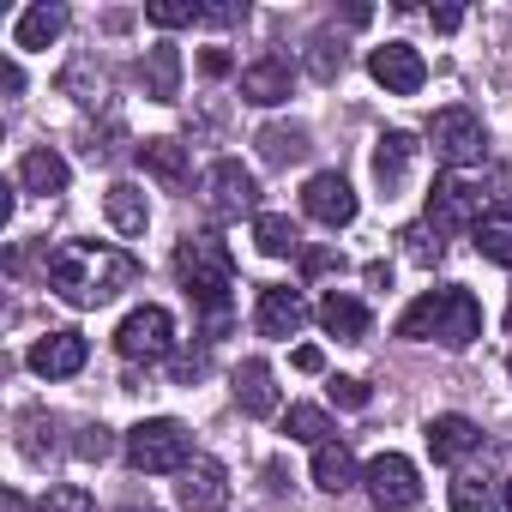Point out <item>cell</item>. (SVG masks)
Here are the masks:
<instances>
[{
  "label": "cell",
  "mask_w": 512,
  "mask_h": 512,
  "mask_svg": "<svg viewBox=\"0 0 512 512\" xmlns=\"http://www.w3.org/2000/svg\"><path fill=\"white\" fill-rule=\"evenodd\" d=\"M49 284L67 308H103L139 284V260L127 247H103V241H61L49 253Z\"/></svg>",
  "instance_id": "6da1fadb"
},
{
  "label": "cell",
  "mask_w": 512,
  "mask_h": 512,
  "mask_svg": "<svg viewBox=\"0 0 512 512\" xmlns=\"http://www.w3.org/2000/svg\"><path fill=\"white\" fill-rule=\"evenodd\" d=\"M398 338H410V344H446V350H470V344L482 338V302H476L470 290H458V284H446V290H428V296H416V302L404 308V320H398Z\"/></svg>",
  "instance_id": "7a4b0ae2"
},
{
  "label": "cell",
  "mask_w": 512,
  "mask_h": 512,
  "mask_svg": "<svg viewBox=\"0 0 512 512\" xmlns=\"http://www.w3.org/2000/svg\"><path fill=\"white\" fill-rule=\"evenodd\" d=\"M175 278H181V290H187L211 320H223V314H229V290H235V253H229V241L211 235V229L181 235V241H175Z\"/></svg>",
  "instance_id": "3957f363"
},
{
  "label": "cell",
  "mask_w": 512,
  "mask_h": 512,
  "mask_svg": "<svg viewBox=\"0 0 512 512\" xmlns=\"http://www.w3.org/2000/svg\"><path fill=\"white\" fill-rule=\"evenodd\" d=\"M127 464L145 470V476L187 470V464H193V434H187L175 416H151V422L127 428Z\"/></svg>",
  "instance_id": "277c9868"
},
{
  "label": "cell",
  "mask_w": 512,
  "mask_h": 512,
  "mask_svg": "<svg viewBox=\"0 0 512 512\" xmlns=\"http://www.w3.org/2000/svg\"><path fill=\"white\" fill-rule=\"evenodd\" d=\"M482 181H470V175H458V169H446L440 181H434V193H428V229L434 235H458V229H476L488 211H482Z\"/></svg>",
  "instance_id": "5b68a950"
},
{
  "label": "cell",
  "mask_w": 512,
  "mask_h": 512,
  "mask_svg": "<svg viewBox=\"0 0 512 512\" xmlns=\"http://www.w3.org/2000/svg\"><path fill=\"white\" fill-rule=\"evenodd\" d=\"M428 145H434V157L446 163V169H470V163H482L488 157V133H482V115L476 109H440L434 121H428Z\"/></svg>",
  "instance_id": "8992f818"
},
{
  "label": "cell",
  "mask_w": 512,
  "mask_h": 512,
  "mask_svg": "<svg viewBox=\"0 0 512 512\" xmlns=\"http://www.w3.org/2000/svg\"><path fill=\"white\" fill-rule=\"evenodd\" d=\"M362 488H368V500H374L380 512H416V500H422V476H416V464H410L404 452L368 458V464H362Z\"/></svg>",
  "instance_id": "52a82bcc"
},
{
  "label": "cell",
  "mask_w": 512,
  "mask_h": 512,
  "mask_svg": "<svg viewBox=\"0 0 512 512\" xmlns=\"http://www.w3.org/2000/svg\"><path fill=\"white\" fill-rule=\"evenodd\" d=\"M115 350H121V362H163L169 350H175V320H169V308H157V302H145V308H133L127 320H121V332H115Z\"/></svg>",
  "instance_id": "ba28073f"
},
{
  "label": "cell",
  "mask_w": 512,
  "mask_h": 512,
  "mask_svg": "<svg viewBox=\"0 0 512 512\" xmlns=\"http://www.w3.org/2000/svg\"><path fill=\"white\" fill-rule=\"evenodd\" d=\"M205 211L211 217H260V181L235 157H217L205 169Z\"/></svg>",
  "instance_id": "9c48e42d"
},
{
  "label": "cell",
  "mask_w": 512,
  "mask_h": 512,
  "mask_svg": "<svg viewBox=\"0 0 512 512\" xmlns=\"http://www.w3.org/2000/svg\"><path fill=\"white\" fill-rule=\"evenodd\" d=\"M368 73H374L392 97H416V91L428 85V61H422V49H410V43H380V49L368 55Z\"/></svg>",
  "instance_id": "30bf717a"
},
{
  "label": "cell",
  "mask_w": 512,
  "mask_h": 512,
  "mask_svg": "<svg viewBox=\"0 0 512 512\" xmlns=\"http://www.w3.org/2000/svg\"><path fill=\"white\" fill-rule=\"evenodd\" d=\"M302 211H308L314 223H326V229H344V223H356V193H350V181H344L338 169H320V175L302 187Z\"/></svg>",
  "instance_id": "8fae6325"
},
{
  "label": "cell",
  "mask_w": 512,
  "mask_h": 512,
  "mask_svg": "<svg viewBox=\"0 0 512 512\" xmlns=\"http://www.w3.org/2000/svg\"><path fill=\"white\" fill-rule=\"evenodd\" d=\"M253 326H260V338H296L308 326V302L302 290L290 284H266L260 290V308H253Z\"/></svg>",
  "instance_id": "7c38bea8"
},
{
  "label": "cell",
  "mask_w": 512,
  "mask_h": 512,
  "mask_svg": "<svg viewBox=\"0 0 512 512\" xmlns=\"http://www.w3.org/2000/svg\"><path fill=\"white\" fill-rule=\"evenodd\" d=\"M229 392H235L241 416H278V374H272V362H266V356H247V362L235 368Z\"/></svg>",
  "instance_id": "4fadbf2b"
},
{
  "label": "cell",
  "mask_w": 512,
  "mask_h": 512,
  "mask_svg": "<svg viewBox=\"0 0 512 512\" xmlns=\"http://www.w3.org/2000/svg\"><path fill=\"white\" fill-rule=\"evenodd\" d=\"M290 85H296V73H290L284 55H260V61H247V67H241V103H253V109L284 103Z\"/></svg>",
  "instance_id": "5bb4252c"
},
{
  "label": "cell",
  "mask_w": 512,
  "mask_h": 512,
  "mask_svg": "<svg viewBox=\"0 0 512 512\" xmlns=\"http://www.w3.org/2000/svg\"><path fill=\"white\" fill-rule=\"evenodd\" d=\"M410 169H416V139L410 133H380L374 139V187L386 193V199H398L404 193V181H410Z\"/></svg>",
  "instance_id": "9a60e30c"
},
{
  "label": "cell",
  "mask_w": 512,
  "mask_h": 512,
  "mask_svg": "<svg viewBox=\"0 0 512 512\" xmlns=\"http://www.w3.org/2000/svg\"><path fill=\"white\" fill-rule=\"evenodd\" d=\"M181 512H217L223 506V494H229V470L217 464V458H193L187 470H181Z\"/></svg>",
  "instance_id": "2e32d148"
},
{
  "label": "cell",
  "mask_w": 512,
  "mask_h": 512,
  "mask_svg": "<svg viewBox=\"0 0 512 512\" xmlns=\"http://www.w3.org/2000/svg\"><path fill=\"white\" fill-rule=\"evenodd\" d=\"M85 356H91V344H85L79 332H49V338L31 344V368H37L43 380H67V374H79Z\"/></svg>",
  "instance_id": "e0dca14e"
},
{
  "label": "cell",
  "mask_w": 512,
  "mask_h": 512,
  "mask_svg": "<svg viewBox=\"0 0 512 512\" xmlns=\"http://www.w3.org/2000/svg\"><path fill=\"white\" fill-rule=\"evenodd\" d=\"M476 446H482V428H476L470 416L446 410V416L428 422V452H434V464H458V458H470Z\"/></svg>",
  "instance_id": "ac0fdd59"
},
{
  "label": "cell",
  "mask_w": 512,
  "mask_h": 512,
  "mask_svg": "<svg viewBox=\"0 0 512 512\" xmlns=\"http://www.w3.org/2000/svg\"><path fill=\"white\" fill-rule=\"evenodd\" d=\"M67 181H73V169H67V157L61 151H25V163H19V187L25 193H37V199H55V193H67Z\"/></svg>",
  "instance_id": "d6986e66"
},
{
  "label": "cell",
  "mask_w": 512,
  "mask_h": 512,
  "mask_svg": "<svg viewBox=\"0 0 512 512\" xmlns=\"http://www.w3.org/2000/svg\"><path fill=\"white\" fill-rule=\"evenodd\" d=\"M139 79H145V97H151V103H175V97H181V49H175V43H157V49L139 61Z\"/></svg>",
  "instance_id": "ffe728a7"
},
{
  "label": "cell",
  "mask_w": 512,
  "mask_h": 512,
  "mask_svg": "<svg viewBox=\"0 0 512 512\" xmlns=\"http://www.w3.org/2000/svg\"><path fill=\"white\" fill-rule=\"evenodd\" d=\"M314 320H320L338 344H362V338H368V308H362L356 296H344V290H332V296L314 308Z\"/></svg>",
  "instance_id": "44dd1931"
},
{
  "label": "cell",
  "mask_w": 512,
  "mask_h": 512,
  "mask_svg": "<svg viewBox=\"0 0 512 512\" xmlns=\"http://www.w3.org/2000/svg\"><path fill=\"white\" fill-rule=\"evenodd\" d=\"M139 169L163 187H187V145L181 139H145L139 145Z\"/></svg>",
  "instance_id": "7402d4cb"
},
{
  "label": "cell",
  "mask_w": 512,
  "mask_h": 512,
  "mask_svg": "<svg viewBox=\"0 0 512 512\" xmlns=\"http://www.w3.org/2000/svg\"><path fill=\"white\" fill-rule=\"evenodd\" d=\"M103 211H109V223H115L121 235H145V223H151V199H145V187H133V181H115V187L103 193Z\"/></svg>",
  "instance_id": "603a6c76"
},
{
  "label": "cell",
  "mask_w": 512,
  "mask_h": 512,
  "mask_svg": "<svg viewBox=\"0 0 512 512\" xmlns=\"http://www.w3.org/2000/svg\"><path fill=\"white\" fill-rule=\"evenodd\" d=\"M314 482H320L326 494H344V488H356V482H362V470H356V452H350L344 440H326V446H314Z\"/></svg>",
  "instance_id": "cb8c5ba5"
},
{
  "label": "cell",
  "mask_w": 512,
  "mask_h": 512,
  "mask_svg": "<svg viewBox=\"0 0 512 512\" xmlns=\"http://www.w3.org/2000/svg\"><path fill=\"white\" fill-rule=\"evenodd\" d=\"M61 91H67L79 109H103V103H109V73H103L91 55H79V61H67V73H61Z\"/></svg>",
  "instance_id": "d4e9b609"
},
{
  "label": "cell",
  "mask_w": 512,
  "mask_h": 512,
  "mask_svg": "<svg viewBox=\"0 0 512 512\" xmlns=\"http://www.w3.org/2000/svg\"><path fill=\"white\" fill-rule=\"evenodd\" d=\"M253 247H260L266 260H290V253H302V229L284 211H260L253 217Z\"/></svg>",
  "instance_id": "484cf974"
},
{
  "label": "cell",
  "mask_w": 512,
  "mask_h": 512,
  "mask_svg": "<svg viewBox=\"0 0 512 512\" xmlns=\"http://www.w3.org/2000/svg\"><path fill=\"white\" fill-rule=\"evenodd\" d=\"M470 241H476V253H482L488 266L512 272V211H488V217L470 229Z\"/></svg>",
  "instance_id": "4316f807"
},
{
  "label": "cell",
  "mask_w": 512,
  "mask_h": 512,
  "mask_svg": "<svg viewBox=\"0 0 512 512\" xmlns=\"http://www.w3.org/2000/svg\"><path fill=\"white\" fill-rule=\"evenodd\" d=\"M61 31H67V7L61 0H37V7H25V19H19V49H49Z\"/></svg>",
  "instance_id": "83f0119b"
},
{
  "label": "cell",
  "mask_w": 512,
  "mask_h": 512,
  "mask_svg": "<svg viewBox=\"0 0 512 512\" xmlns=\"http://www.w3.org/2000/svg\"><path fill=\"white\" fill-rule=\"evenodd\" d=\"M253 145H260V157H266L272 169H284V163H302V157H308V127L272 121V127H260V139H253Z\"/></svg>",
  "instance_id": "f1b7e54d"
},
{
  "label": "cell",
  "mask_w": 512,
  "mask_h": 512,
  "mask_svg": "<svg viewBox=\"0 0 512 512\" xmlns=\"http://www.w3.org/2000/svg\"><path fill=\"white\" fill-rule=\"evenodd\" d=\"M284 434L302 440V446H326V440H338V434H332V416H326L320 404H296V410L284 416Z\"/></svg>",
  "instance_id": "f546056e"
},
{
  "label": "cell",
  "mask_w": 512,
  "mask_h": 512,
  "mask_svg": "<svg viewBox=\"0 0 512 512\" xmlns=\"http://www.w3.org/2000/svg\"><path fill=\"white\" fill-rule=\"evenodd\" d=\"M19 452L37 458V464L55 452V416H49V410H25V416H19Z\"/></svg>",
  "instance_id": "4dcf8cb0"
},
{
  "label": "cell",
  "mask_w": 512,
  "mask_h": 512,
  "mask_svg": "<svg viewBox=\"0 0 512 512\" xmlns=\"http://www.w3.org/2000/svg\"><path fill=\"white\" fill-rule=\"evenodd\" d=\"M308 73H314L320 85H332V79L344 73V43H338L332 31H320V37L308 43Z\"/></svg>",
  "instance_id": "1f68e13d"
},
{
  "label": "cell",
  "mask_w": 512,
  "mask_h": 512,
  "mask_svg": "<svg viewBox=\"0 0 512 512\" xmlns=\"http://www.w3.org/2000/svg\"><path fill=\"white\" fill-rule=\"evenodd\" d=\"M446 500H452V512H500V500H494L488 476H458Z\"/></svg>",
  "instance_id": "d6a6232c"
},
{
  "label": "cell",
  "mask_w": 512,
  "mask_h": 512,
  "mask_svg": "<svg viewBox=\"0 0 512 512\" xmlns=\"http://www.w3.org/2000/svg\"><path fill=\"white\" fill-rule=\"evenodd\" d=\"M398 241H404V260H410V266H440V253H446V241H440L428 223H410Z\"/></svg>",
  "instance_id": "836d02e7"
},
{
  "label": "cell",
  "mask_w": 512,
  "mask_h": 512,
  "mask_svg": "<svg viewBox=\"0 0 512 512\" xmlns=\"http://www.w3.org/2000/svg\"><path fill=\"white\" fill-rule=\"evenodd\" d=\"M145 19L157 31H181V25H199V0H151Z\"/></svg>",
  "instance_id": "e575fe53"
},
{
  "label": "cell",
  "mask_w": 512,
  "mask_h": 512,
  "mask_svg": "<svg viewBox=\"0 0 512 512\" xmlns=\"http://www.w3.org/2000/svg\"><path fill=\"white\" fill-rule=\"evenodd\" d=\"M37 512H97V500H91L79 482H55V488L37 500Z\"/></svg>",
  "instance_id": "d590c367"
},
{
  "label": "cell",
  "mask_w": 512,
  "mask_h": 512,
  "mask_svg": "<svg viewBox=\"0 0 512 512\" xmlns=\"http://www.w3.org/2000/svg\"><path fill=\"white\" fill-rule=\"evenodd\" d=\"M73 452H79V458H109V452H115V434H109L103 422H91V428H79Z\"/></svg>",
  "instance_id": "8d00e7d4"
},
{
  "label": "cell",
  "mask_w": 512,
  "mask_h": 512,
  "mask_svg": "<svg viewBox=\"0 0 512 512\" xmlns=\"http://www.w3.org/2000/svg\"><path fill=\"white\" fill-rule=\"evenodd\" d=\"M302 272H308V278H326V272H344V253H326V247H302Z\"/></svg>",
  "instance_id": "74e56055"
},
{
  "label": "cell",
  "mask_w": 512,
  "mask_h": 512,
  "mask_svg": "<svg viewBox=\"0 0 512 512\" xmlns=\"http://www.w3.org/2000/svg\"><path fill=\"white\" fill-rule=\"evenodd\" d=\"M332 404H344V410H362V404H368V386L344 374V380H332Z\"/></svg>",
  "instance_id": "f35d334b"
},
{
  "label": "cell",
  "mask_w": 512,
  "mask_h": 512,
  "mask_svg": "<svg viewBox=\"0 0 512 512\" xmlns=\"http://www.w3.org/2000/svg\"><path fill=\"white\" fill-rule=\"evenodd\" d=\"M247 7H199V25H241Z\"/></svg>",
  "instance_id": "ab89813d"
},
{
  "label": "cell",
  "mask_w": 512,
  "mask_h": 512,
  "mask_svg": "<svg viewBox=\"0 0 512 512\" xmlns=\"http://www.w3.org/2000/svg\"><path fill=\"white\" fill-rule=\"evenodd\" d=\"M296 368H302V374H320V368H326V356H320L314 344H302V350H296Z\"/></svg>",
  "instance_id": "60d3db41"
},
{
  "label": "cell",
  "mask_w": 512,
  "mask_h": 512,
  "mask_svg": "<svg viewBox=\"0 0 512 512\" xmlns=\"http://www.w3.org/2000/svg\"><path fill=\"white\" fill-rule=\"evenodd\" d=\"M13 205H19V181L0 187V223H13Z\"/></svg>",
  "instance_id": "b9f144b4"
},
{
  "label": "cell",
  "mask_w": 512,
  "mask_h": 512,
  "mask_svg": "<svg viewBox=\"0 0 512 512\" xmlns=\"http://www.w3.org/2000/svg\"><path fill=\"white\" fill-rule=\"evenodd\" d=\"M428 19H434V31H458V25H464L458 7H440V13H428Z\"/></svg>",
  "instance_id": "7bdbcfd3"
},
{
  "label": "cell",
  "mask_w": 512,
  "mask_h": 512,
  "mask_svg": "<svg viewBox=\"0 0 512 512\" xmlns=\"http://www.w3.org/2000/svg\"><path fill=\"white\" fill-rule=\"evenodd\" d=\"M0 85H7V91H13V97H19V91H25V73H19V67H13V61H0Z\"/></svg>",
  "instance_id": "ee69618b"
},
{
  "label": "cell",
  "mask_w": 512,
  "mask_h": 512,
  "mask_svg": "<svg viewBox=\"0 0 512 512\" xmlns=\"http://www.w3.org/2000/svg\"><path fill=\"white\" fill-rule=\"evenodd\" d=\"M205 73L223 79V73H229V55H223V49H205Z\"/></svg>",
  "instance_id": "f6af8a7d"
},
{
  "label": "cell",
  "mask_w": 512,
  "mask_h": 512,
  "mask_svg": "<svg viewBox=\"0 0 512 512\" xmlns=\"http://www.w3.org/2000/svg\"><path fill=\"white\" fill-rule=\"evenodd\" d=\"M368 284H374V290H392V266H386V260H374V266H368Z\"/></svg>",
  "instance_id": "bcb514c9"
},
{
  "label": "cell",
  "mask_w": 512,
  "mask_h": 512,
  "mask_svg": "<svg viewBox=\"0 0 512 512\" xmlns=\"http://www.w3.org/2000/svg\"><path fill=\"white\" fill-rule=\"evenodd\" d=\"M0 506H7V512H37V506H31L19 488H7V494H0Z\"/></svg>",
  "instance_id": "7dc6e473"
},
{
  "label": "cell",
  "mask_w": 512,
  "mask_h": 512,
  "mask_svg": "<svg viewBox=\"0 0 512 512\" xmlns=\"http://www.w3.org/2000/svg\"><path fill=\"white\" fill-rule=\"evenodd\" d=\"M506 506H512V476H506Z\"/></svg>",
  "instance_id": "c3c4849f"
},
{
  "label": "cell",
  "mask_w": 512,
  "mask_h": 512,
  "mask_svg": "<svg viewBox=\"0 0 512 512\" xmlns=\"http://www.w3.org/2000/svg\"><path fill=\"white\" fill-rule=\"evenodd\" d=\"M127 512H139V506H127Z\"/></svg>",
  "instance_id": "681fc988"
}]
</instances>
